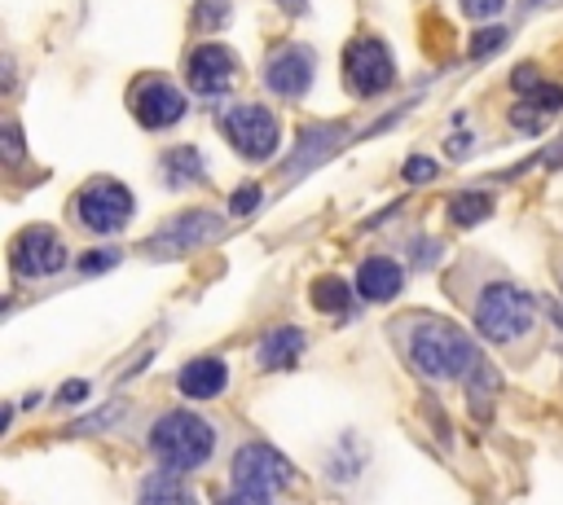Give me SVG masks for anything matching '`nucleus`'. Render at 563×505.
Wrapping results in <instances>:
<instances>
[{
  "mask_svg": "<svg viewBox=\"0 0 563 505\" xmlns=\"http://www.w3.org/2000/svg\"><path fill=\"white\" fill-rule=\"evenodd\" d=\"M396 343H400V356L409 360V369L427 382H466L484 356H479V343L444 321V316H431V312H413L396 325Z\"/></svg>",
  "mask_w": 563,
  "mask_h": 505,
  "instance_id": "nucleus-1",
  "label": "nucleus"
},
{
  "mask_svg": "<svg viewBox=\"0 0 563 505\" xmlns=\"http://www.w3.org/2000/svg\"><path fill=\"white\" fill-rule=\"evenodd\" d=\"M216 444H220L216 426H211L202 413H189V408L158 413L154 426L145 430V448H150V457H154L163 470H176V474H189V470L211 465Z\"/></svg>",
  "mask_w": 563,
  "mask_h": 505,
  "instance_id": "nucleus-2",
  "label": "nucleus"
},
{
  "mask_svg": "<svg viewBox=\"0 0 563 505\" xmlns=\"http://www.w3.org/2000/svg\"><path fill=\"white\" fill-rule=\"evenodd\" d=\"M471 321L484 343L510 347L537 329V299L515 281H484L471 299Z\"/></svg>",
  "mask_w": 563,
  "mask_h": 505,
  "instance_id": "nucleus-3",
  "label": "nucleus"
},
{
  "mask_svg": "<svg viewBox=\"0 0 563 505\" xmlns=\"http://www.w3.org/2000/svg\"><path fill=\"white\" fill-rule=\"evenodd\" d=\"M220 132L224 141L246 158V162H264L277 154V141H282V127H277V114L260 101H238L220 114Z\"/></svg>",
  "mask_w": 563,
  "mask_h": 505,
  "instance_id": "nucleus-4",
  "label": "nucleus"
},
{
  "mask_svg": "<svg viewBox=\"0 0 563 505\" xmlns=\"http://www.w3.org/2000/svg\"><path fill=\"white\" fill-rule=\"evenodd\" d=\"M75 220L92 237L123 233L128 220H132V193H128V184H119L110 176H92L88 184H79V193H75Z\"/></svg>",
  "mask_w": 563,
  "mask_h": 505,
  "instance_id": "nucleus-5",
  "label": "nucleus"
},
{
  "mask_svg": "<svg viewBox=\"0 0 563 505\" xmlns=\"http://www.w3.org/2000/svg\"><path fill=\"white\" fill-rule=\"evenodd\" d=\"M66 263H70V250H66V242L57 237L53 224H31V228H22V233L13 237V246H9V272H13L18 281H48V277H57Z\"/></svg>",
  "mask_w": 563,
  "mask_h": 505,
  "instance_id": "nucleus-6",
  "label": "nucleus"
},
{
  "mask_svg": "<svg viewBox=\"0 0 563 505\" xmlns=\"http://www.w3.org/2000/svg\"><path fill=\"white\" fill-rule=\"evenodd\" d=\"M229 479H233V487H251V492L277 496L282 487H295V483H299V470H295L273 444L246 439V444H238V452H233Z\"/></svg>",
  "mask_w": 563,
  "mask_h": 505,
  "instance_id": "nucleus-7",
  "label": "nucleus"
},
{
  "mask_svg": "<svg viewBox=\"0 0 563 505\" xmlns=\"http://www.w3.org/2000/svg\"><path fill=\"white\" fill-rule=\"evenodd\" d=\"M220 228H224V220H220L216 211H207V206H189V211L172 215L167 224H158V228L150 233L145 255H150V259H180V255L207 246L211 237H220Z\"/></svg>",
  "mask_w": 563,
  "mask_h": 505,
  "instance_id": "nucleus-8",
  "label": "nucleus"
},
{
  "mask_svg": "<svg viewBox=\"0 0 563 505\" xmlns=\"http://www.w3.org/2000/svg\"><path fill=\"white\" fill-rule=\"evenodd\" d=\"M343 83L356 92V97H378L396 83V61H391V48L378 40V35H356L347 40L343 48Z\"/></svg>",
  "mask_w": 563,
  "mask_h": 505,
  "instance_id": "nucleus-9",
  "label": "nucleus"
},
{
  "mask_svg": "<svg viewBox=\"0 0 563 505\" xmlns=\"http://www.w3.org/2000/svg\"><path fill=\"white\" fill-rule=\"evenodd\" d=\"M132 119L145 127V132H167L176 127L185 114H189V97L167 79V75H145L132 83Z\"/></svg>",
  "mask_w": 563,
  "mask_h": 505,
  "instance_id": "nucleus-10",
  "label": "nucleus"
},
{
  "mask_svg": "<svg viewBox=\"0 0 563 505\" xmlns=\"http://www.w3.org/2000/svg\"><path fill=\"white\" fill-rule=\"evenodd\" d=\"M312 79H317V53L308 44H282V48H273V57L264 66V83H268L273 97L299 101V97H308Z\"/></svg>",
  "mask_w": 563,
  "mask_h": 505,
  "instance_id": "nucleus-11",
  "label": "nucleus"
},
{
  "mask_svg": "<svg viewBox=\"0 0 563 505\" xmlns=\"http://www.w3.org/2000/svg\"><path fill=\"white\" fill-rule=\"evenodd\" d=\"M233 79H238V57H233L224 44H198V48L185 57V83H189L198 97H207V101L224 97Z\"/></svg>",
  "mask_w": 563,
  "mask_h": 505,
  "instance_id": "nucleus-12",
  "label": "nucleus"
},
{
  "mask_svg": "<svg viewBox=\"0 0 563 505\" xmlns=\"http://www.w3.org/2000/svg\"><path fill=\"white\" fill-rule=\"evenodd\" d=\"M356 281V294L369 299V303H391L400 290H405V268L391 259V255H365L352 272Z\"/></svg>",
  "mask_w": 563,
  "mask_h": 505,
  "instance_id": "nucleus-13",
  "label": "nucleus"
},
{
  "mask_svg": "<svg viewBox=\"0 0 563 505\" xmlns=\"http://www.w3.org/2000/svg\"><path fill=\"white\" fill-rule=\"evenodd\" d=\"M224 386H229V364L220 356H194L176 373V391L185 400H216L224 395Z\"/></svg>",
  "mask_w": 563,
  "mask_h": 505,
  "instance_id": "nucleus-14",
  "label": "nucleus"
},
{
  "mask_svg": "<svg viewBox=\"0 0 563 505\" xmlns=\"http://www.w3.org/2000/svg\"><path fill=\"white\" fill-rule=\"evenodd\" d=\"M303 351H308V334H303L299 325H273V329L255 343V364H260V369H290Z\"/></svg>",
  "mask_w": 563,
  "mask_h": 505,
  "instance_id": "nucleus-15",
  "label": "nucleus"
},
{
  "mask_svg": "<svg viewBox=\"0 0 563 505\" xmlns=\"http://www.w3.org/2000/svg\"><path fill=\"white\" fill-rule=\"evenodd\" d=\"M339 141H343V123H312V127H303V132H299V149L290 154L286 171H308V167H317L321 158L334 154Z\"/></svg>",
  "mask_w": 563,
  "mask_h": 505,
  "instance_id": "nucleus-16",
  "label": "nucleus"
},
{
  "mask_svg": "<svg viewBox=\"0 0 563 505\" xmlns=\"http://www.w3.org/2000/svg\"><path fill=\"white\" fill-rule=\"evenodd\" d=\"M136 505H198V496H194V487L176 474V470H150L145 479H141V487H136Z\"/></svg>",
  "mask_w": 563,
  "mask_h": 505,
  "instance_id": "nucleus-17",
  "label": "nucleus"
},
{
  "mask_svg": "<svg viewBox=\"0 0 563 505\" xmlns=\"http://www.w3.org/2000/svg\"><path fill=\"white\" fill-rule=\"evenodd\" d=\"M202 180H207V162H202L198 145H176V149L163 154V184L167 189L185 193V189H194Z\"/></svg>",
  "mask_w": 563,
  "mask_h": 505,
  "instance_id": "nucleus-18",
  "label": "nucleus"
},
{
  "mask_svg": "<svg viewBox=\"0 0 563 505\" xmlns=\"http://www.w3.org/2000/svg\"><path fill=\"white\" fill-rule=\"evenodd\" d=\"M488 215H493V193H484V189H462V193L449 198V220L462 224V228H471Z\"/></svg>",
  "mask_w": 563,
  "mask_h": 505,
  "instance_id": "nucleus-19",
  "label": "nucleus"
},
{
  "mask_svg": "<svg viewBox=\"0 0 563 505\" xmlns=\"http://www.w3.org/2000/svg\"><path fill=\"white\" fill-rule=\"evenodd\" d=\"M308 294H312V307H321V312H330V316H339V312L352 307V285H347L343 277H317Z\"/></svg>",
  "mask_w": 563,
  "mask_h": 505,
  "instance_id": "nucleus-20",
  "label": "nucleus"
},
{
  "mask_svg": "<svg viewBox=\"0 0 563 505\" xmlns=\"http://www.w3.org/2000/svg\"><path fill=\"white\" fill-rule=\"evenodd\" d=\"M123 413H128V400H110V404L92 408L88 417H75V422L66 426V435H101V430H114V426L123 422Z\"/></svg>",
  "mask_w": 563,
  "mask_h": 505,
  "instance_id": "nucleus-21",
  "label": "nucleus"
},
{
  "mask_svg": "<svg viewBox=\"0 0 563 505\" xmlns=\"http://www.w3.org/2000/svg\"><path fill=\"white\" fill-rule=\"evenodd\" d=\"M229 13H233L229 0H198L194 4V31H220V26H229Z\"/></svg>",
  "mask_w": 563,
  "mask_h": 505,
  "instance_id": "nucleus-22",
  "label": "nucleus"
},
{
  "mask_svg": "<svg viewBox=\"0 0 563 505\" xmlns=\"http://www.w3.org/2000/svg\"><path fill=\"white\" fill-rule=\"evenodd\" d=\"M506 40H510V26H479L475 40L466 44V57H471V61H484V57L497 53Z\"/></svg>",
  "mask_w": 563,
  "mask_h": 505,
  "instance_id": "nucleus-23",
  "label": "nucleus"
},
{
  "mask_svg": "<svg viewBox=\"0 0 563 505\" xmlns=\"http://www.w3.org/2000/svg\"><path fill=\"white\" fill-rule=\"evenodd\" d=\"M119 250L114 246H97V250H88V255H79V277H101V272H110V268H119Z\"/></svg>",
  "mask_w": 563,
  "mask_h": 505,
  "instance_id": "nucleus-24",
  "label": "nucleus"
},
{
  "mask_svg": "<svg viewBox=\"0 0 563 505\" xmlns=\"http://www.w3.org/2000/svg\"><path fill=\"white\" fill-rule=\"evenodd\" d=\"M260 202H264V189H260L255 180H246V184L233 189V198H229V215H255Z\"/></svg>",
  "mask_w": 563,
  "mask_h": 505,
  "instance_id": "nucleus-25",
  "label": "nucleus"
},
{
  "mask_svg": "<svg viewBox=\"0 0 563 505\" xmlns=\"http://www.w3.org/2000/svg\"><path fill=\"white\" fill-rule=\"evenodd\" d=\"M545 119H550V114H541L528 97H523L519 105H510V127H515V132H528V136H532V132H541V123H545Z\"/></svg>",
  "mask_w": 563,
  "mask_h": 505,
  "instance_id": "nucleus-26",
  "label": "nucleus"
},
{
  "mask_svg": "<svg viewBox=\"0 0 563 505\" xmlns=\"http://www.w3.org/2000/svg\"><path fill=\"white\" fill-rule=\"evenodd\" d=\"M541 114H559L563 110V83H537L532 92H523Z\"/></svg>",
  "mask_w": 563,
  "mask_h": 505,
  "instance_id": "nucleus-27",
  "label": "nucleus"
},
{
  "mask_svg": "<svg viewBox=\"0 0 563 505\" xmlns=\"http://www.w3.org/2000/svg\"><path fill=\"white\" fill-rule=\"evenodd\" d=\"M440 176V167H435V158H427V154H413L409 162H405V180L409 184H431Z\"/></svg>",
  "mask_w": 563,
  "mask_h": 505,
  "instance_id": "nucleus-28",
  "label": "nucleus"
},
{
  "mask_svg": "<svg viewBox=\"0 0 563 505\" xmlns=\"http://www.w3.org/2000/svg\"><path fill=\"white\" fill-rule=\"evenodd\" d=\"M435 259H440V242H409V263L413 268H435Z\"/></svg>",
  "mask_w": 563,
  "mask_h": 505,
  "instance_id": "nucleus-29",
  "label": "nucleus"
},
{
  "mask_svg": "<svg viewBox=\"0 0 563 505\" xmlns=\"http://www.w3.org/2000/svg\"><path fill=\"white\" fill-rule=\"evenodd\" d=\"M216 505H273V496L268 492H251V487H229Z\"/></svg>",
  "mask_w": 563,
  "mask_h": 505,
  "instance_id": "nucleus-30",
  "label": "nucleus"
},
{
  "mask_svg": "<svg viewBox=\"0 0 563 505\" xmlns=\"http://www.w3.org/2000/svg\"><path fill=\"white\" fill-rule=\"evenodd\" d=\"M0 136H4V158H9V162H13V167H18V162H22V127H18V123H13V119H9V123H4V132H0Z\"/></svg>",
  "mask_w": 563,
  "mask_h": 505,
  "instance_id": "nucleus-31",
  "label": "nucleus"
},
{
  "mask_svg": "<svg viewBox=\"0 0 563 505\" xmlns=\"http://www.w3.org/2000/svg\"><path fill=\"white\" fill-rule=\"evenodd\" d=\"M466 18H497L506 9V0H457Z\"/></svg>",
  "mask_w": 563,
  "mask_h": 505,
  "instance_id": "nucleus-32",
  "label": "nucleus"
},
{
  "mask_svg": "<svg viewBox=\"0 0 563 505\" xmlns=\"http://www.w3.org/2000/svg\"><path fill=\"white\" fill-rule=\"evenodd\" d=\"M84 395H88V382H84V378H75V382H62V386H57V404H79Z\"/></svg>",
  "mask_w": 563,
  "mask_h": 505,
  "instance_id": "nucleus-33",
  "label": "nucleus"
},
{
  "mask_svg": "<svg viewBox=\"0 0 563 505\" xmlns=\"http://www.w3.org/2000/svg\"><path fill=\"white\" fill-rule=\"evenodd\" d=\"M510 83H515V88H528V92H532V88H537L541 79H537V70H532V66H515V75H510Z\"/></svg>",
  "mask_w": 563,
  "mask_h": 505,
  "instance_id": "nucleus-34",
  "label": "nucleus"
},
{
  "mask_svg": "<svg viewBox=\"0 0 563 505\" xmlns=\"http://www.w3.org/2000/svg\"><path fill=\"white\" fill-rule=\"evenodd\" d=\"M444 149H449V158H466L471 154V136H449Z\"/></svg>",
  "mask_w": 563,
  "mask_h": 505,
  "instance_id": "nucleus-35",
  "label": "nucleus"
},
{
  "mask_svg": "<svg viewBox=\"0 0 563 505\" xmlns=\"http://www.w3.org/2000/svg\"><path fill=\"white\" fill-rule=\"evenodd\" d=\"M277 4H282L286 13H303V9H308V0H277Z\"/></svg>",
  "mask_w": 563,
  "mask_h": 505,
  "instance_id": "nucleus-36",
  "label": "nucleus"
},
{
  "mask_svg": "<svg viewBox=\"0 0 563 505\" xmlns=\"http://www.w3.org/2000/svg\"><path fill=\"white\" fill-rule=\"evenodd\" d=\"M523 9H541V4H550V0H519Z\"/></svg>",
  "mask_w": 563,
  "mask_h": 505,
  "instance_id": "nucleus-37",
  "label": "nucleus"
}]
</instances>
